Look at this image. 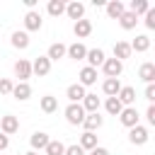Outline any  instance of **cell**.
Returning <instances> with one entry per match:
<instances>
[{"label": "cell", "instance_id": "6da1fadb", "mask_svg": "<svg viewBox=\"0 0 155 155\" xmlns=\"http://www.w3.org/2000/svg\"><path fill=\"white\" fill-rule=\"evenodd\" d=\"M65 119H68V124H73V126L82 124V119H85V109H82V104H68V109H65Z\"/></svg>", "mask_w": 155, "mask_h": 155}, {"label": "cell", "instance_id": "7a4b0ae2", "mask_svg": "<svg viewBox=\"0 0 155 155\" xmlns=\"http://www.w3.org/2000/svg\"><path fill=\"white\" fill-rule=\"evenodd\" d=\"M102 68H104V75H107V78H119L121 70H124V63L116 61V58H104Z\"/></svg>", "mask_w": 155, "mask_h": 155}, {"label": "cell", "instance_id": "3957f363", "mask_svg": "<svg viewBox=\"0 0 155 155\" xmlns=\"http://www.w3.org/2000/svg\"><path fill=\"white\" fill-rule=\"evenodd\" d=\"M85 94H87V92H85V87H82L80 82H75V85H70V87L65 90V97L70 99V104H80V102L85 99Z\"/></svg>", "mask_w": 155, "mask_h": 155}, {"label": "cell", "instance_id": "277c9868", "mask_svg": "<svg viewBox=\"0 0 155 155\" xmlns=\"http://www.w3.org/2000/svg\"><path fill=\"white\" fill-rule=\"evenodd\" d=\"M15 75L19 78V82H27V78H31V63L24 61V58H19L15 63Z\"/></svg>", "mask_w": 155, "mask_h": 155}, {"label": "cell", "instance_id": "5b68a950", "mask_svg": "<svg viewBox=\"0 0 155 155\" xmlns=\"http://www.w3.org/2000/svg\"><path fill=\"white\" fill-rule=\"evenodd\" d=\"M121 124L124 126H128V128H133V126H138V111L133 109V107H126V109H121Z\"/></svg>", "mask_w": 155, "mask_h": 155}, {"label": "cell", "instance_id": "8992f818", "mask_svg": "<svg viewBox=\"0 0 155 155\" xmlns=\"http://www.w3.org/2000/svg\"><path fill=\"white\" fill-rule=\"evenodd\" d=\"M17 128H19L17 116H2V119H0V133L10 136V133H17Z\"/></svg>", "mask_w": 155, "mask_h": 155}, {"label": "cell", "instance_id": "52a82bcc", "mask_svg": "<svg viewBox=\"0 0 155 155\" xmlns=\"http://www.w3.org/2000/svg\"><path fill=\"white\" fill-rule=\"evenodd\" d=\"M73 31H75L78 39H85V36L92 34V22H90V19H78L75 27H73Z\"/></svg>", "mask_w": 155, "mask_h": 155}, {"label": "cell", "instance_id": "ba28073f", "mask_svg": "<svg viewBox=\"0 0 155 155\" xmlns=\"http://www.w3.org/2000/svg\"><path fill=\"white\" fill-rule=\"evenodd\" d=\"M87 68H94L97 70V65H102L104 63V51L102 48H92V51H87Z\"/></svg>", "mask_w": 155, "mask_h": 155}, {"label": "cell", "instance_id": "9c48e42d", "mask_svg": "<svg viewBox=\"0 0 155 155\" xmlns=\"http://www.w3.org/2000/svg\"><path fill=\"white\" fill-rule=\"evenodd\" d=\"M48 70H51V61L46 56H39L31 63V73H36V75H48Z\"/></svg>", "mask_w": 155, "mask_h": 155}, {"label": "cell", "instance_id": "30bf717a", "mask_svg": "<svg viewBox=\"0 0 155 155\" xmlns=\"http://www.w3.org/2000/svg\"><path fill=\"white\" fill-rule=\"evenodd\" d=\"M128 140L136 143V145H143V143L148 140V128H143V126H133L131 133H128Z\"/></svg>", "mask_w": 155, "mask_h": 155}, {"label": "cell", "instance_id": "8fae6325", "mask_svg": "<svg viewBox=\"0 0 155 155\" xmlns=\"http://www.w3.org/2000/svg\"><path fill=\"white\" fill-rule=\"evenodd\" d=\"M41 22H44V19H41V15H39V12H34V10H29V12L24 15V27H27V29H31V31H34V29H41Z\"/></svg>", "mask_w": 155, "mask_h": 155}, {"label": "cell", "instance_id": "7c38bea8", "mask_svg": "<svg viewBox=\"0 0 155 155\" xmlns=\"http://www.w3.org/2000/svg\"><path fill=\"white\" fill-rule=\"evenodd\" d=\"M102 90H104V94H107V97H116V94H119V90H121L119 78H107V80H104V85H102Z\"/></svg>", "mask_w": 155, "mask_h": 155}, {"label": "cell", "instance_id": "4fadbf2b", "mask_svg": "<svg viewBox=\"0 0 155 155\" xmlns=\"http://www.w3.org/2000/svg\"><path fill=\"white\" fill-rule=\"evenodd\" d=\"M124 12H126L124 2H119V0H111V2H107V15H109L111 19H119Z\"/></svg>", "mask_w": 155, "mask_h": 155}, {"label": "cell", "instance_id": "5bb4252c", "mask_svg": "<svg viewBox=\"0 0 155 155\" xmlns=\"http://www.w3.org/2000/svg\"><path fill=\"white\" fill-rule=\"evenodd\" d=\"M65 12H68V17L70 19H82V15H85V5L82 2H70V5H65Z\"/></svg>", "mask_w": 155, "mask_h": 155}, {"label": "cell", "instance_id": "9a60e30c", "mask_svg": "<svg viewBox=\"0 0 155 155\" xmlns=\"http://www.w3.org/2000/svg\"><path fill=\"white\" fill-rule=\"evenodd\" d=\"M128 56H131V44H128V41L114 44V58H116V61H124V58H128Z\"/></svg>", "mask_w": 155, "mask_h": 155}, {"label": "cell", "instance_id": "2e32d148", "mask_svg": "<svg viewBox=\"0 0 155 155\" xmlns=\"http://www.w3.org/2000/svg\"><path fill=\"white\" fill-rule=\"evenodd\" d=\"M92 82H97V70L85 65V68L80 70V85L85 87V85H92Z\"/></svg>", "mask_w": 155, "mask_h": 155}, {"label": "cell", "instance_id": "e0dca14e", "mask_svg": "<svg viewBox=\"0 0 155 155\" xmlns=\"http://www.w3.org/2000/svg\"><path fill=\"white\" fill-rule=\"evenodd\" d=\"M116 99H119L121 104H133V102H136V90H133V87H121L119 94H116Z\"/></svg>", "mask_w": 155, "mask_h": 155}, {"label": "cell", "instance_id": "ac0fdd59", "mask_svg": "<svg viewBox=\"0 0 155 155\" xmlns=\"http://www.w3.org/2000/svg\"><path fill=\"white\" fill-rule=\"evenodd\" d=\"M82 126H85L90 133H92L94 128H99V126H102V116H99V111H94V114L85 116V119H82Z\"/></svg>", "mask_w": 155, "mask_h": 155}, {"label": "cell", "instance_id": "d6986e66", "mask_svg": "<svg viewBox=\"0 0 155 155\" xmlns=\"http://www.w3.org/2000/svg\"><path fill=\"white\" fill-rule=\"evenodd\" d=\"M65 51H68V46H63V44H51L48 46V61H58V58H63L65 56Z\"/></svg>", "mask_w": 155, "mask_h": 155}, {"label": "cell", "instance_id": "ffe728a7", "mask_svg": "<svg viewBox=\"0 0 155 155\" xmlns=\"http://www.w3.org/2000/svg\"><path fill=\"white\" fill-rule=\"evenodd\" d=\"M12 94H15V99H29L31 97V87L27 82H19V85L12 87Z\"/></svg>", "mask_w": 155, "mask_h": 155}, {"label": "cell", "instance_id": "44dd1931", "mask_svg": "<svg viewBox=\"0 0 155 155\" xmlns=\"http://www.w3.org/2000/svg\"><path fill=\"white\" fill-rule=\"evenodd\" d=\"M82 109L90 111V114H94V111L99 109V97H97V94H85V99H82Z\"/></svg>", "mask_w": 155, "mask_h": 155}, {"label": "cell", "instance_id": "7402d4cb", "mask_svg": "<svg viewBox=\"0 0 155 155\" xmlns=\"http://www.w3.org/2000/svg\"><path fill=\"white\" fill-rule=\"evenodd\" d=\"M80 148H82V150H92V148H97V136L90 133V131H85V133L80 136Z\"/></svg>", "mask_w": 155, "mask_h": 155}, {"label": "cell", "instance_id": "603a6c76", "mask_svg": "<svg viewBox=\"0 0 155 155\" xmlns=\"http://www.w3.org/2000/svg\"><path fill=\"white\" fill-rule=\"evenodd\" d=\"M70 58H75V61H82L85 56H87V48L82 46V44H73V46H68V51H65Z\"/></svg>", "mask_w": 155, "mask_h": 155}, {"label": "cell", "instance_id": "cb8c5ba5", "mask_svg": "<svg viewBox=\"0 0 155 155\" xmlns=\"http://www.w3.org/2000/svg\"><path fill=\"white\" fill-rule=\"evenodd\" d=\"M138 75L150 85V82L155 80V65H153V63H143V65H140V70H138Z\"/></svg>", "mask_w": 155, "mask_h": 155}, {"label": "cell", "instance_id": "d4e9b609", "mask_svg": "<svg viewBox=\"0 0 155 155\" xmlns=\"http://www.w3.org/2000/svg\"><path fill=\"white\" fill-rule=\"evenodd\" d=\"M56 109H58V99H56V97H51V94L41 97V111H46V114H53Z\"/></svg>", "mask_w": 155, "mask_h": 155}, {"label": "cell", "instance_id": "484cf974", "mask_svg": "<svg viewBox=\"0 0 155 155\" xmlns=\"http://www.w3.org/2000/svg\"><path fill=\"white\" fill-rule=\"evenodd\" d=\"M12 46H15V48H27V46H29L27 31H15V34H12Z\"/></svg>", "mask_w": 155, "mask_h": 155}, {"label": "cell", "instance_id": "4316f807", "mask_svg": "<svg viewBox=\"0 0 155 155\" xmlns=\"http://www.w3.org/2000/svg\"><path fill=\"white\" fill-rule=\"evenodd\" d=\"M148 48H150V39H148V36H136L133 44H131V51H140V53H143V51H148Z\"/></svg>", "mask_w": 155, "mask_h": 155}, {"label": "cell", "instance_id": "83f0119b", "mask_svg": "<svg viewBox=\"0 0 155 155\" xmlns=\"http://www.w3.org/2000/svg\"><path fill=\"white\" fill-rule=\"evenodd\" d=\"M44 150H46V155H63L65 153V145L61 140H48V145Z\"/></svg>", "mask_w": 155, "mask_h": 155}, {"label": "cell", "instance_id": "f1b7e54d", "mask_svg": "<svg viewBox=\"0 0 155 155\" xmlns=\"http://www.w3.org/2000/svg\"><path fill=\"white\" fill-rule=\"evenodd\" d=\"M148 10H150V2H148V0H133V2H131V10H128V12H133V15L138 17L140 12H148Z\"/></svg>", "mask_w": 155, "mask_h": 155}, {"label": "cell", "instance_id": "f546056e", "mask_svg": "<svg viewBox=\"0 0 155 155\" xmlns=\"http://www.w3.org/2000/svg\"><path fill=\"white\" fill-rule=\"evenodd\" d=\"M63 12H65V2H63V0H51V2H48V15L61 17Z\"/></svg>", "mask_w": 155, "mask_h": 155}, {"label": "cell", "instance_id": "4dcf8cb0", "mask_svg": "<svg viewBox=\"0 0 155 155\" xmlns=\"http://www.w3.org/2000/svg\"><path fill=\"white\" fill-rule=\"evenodd\" d=\"M119 22H121V27H124V29H133V27H136V22H138V17H136L133 12H124V15L119 17Z\"/></svg>", "mask_w": 155, "mask_h": 155}, {"label": "cell", "instance_id": "1f68e13d", "mask_svg": "<svg viewBox=\"0 0 155 155\" xmlns=\"http://www.w3.org/2000/svg\"><path fill=\"white\" fill-rule=\"evenodd\" d=\"M121 109H124V104H121L116 97H109V99H107V111H109L111 116H119V114H121Z\"/></svg>", "mask_w": 155, "mask_h": 155}, {"label": "cell", "instance_id": "d6a6232c", "mask_svg": "<svg viewBox=\"0 0 155 155\" xmlns=\"http://www.w3.org/2000/svg\"><path fill=\"white\" fill-rule=\"evenodd\" d=\"M46 145H48V136H46V133H34V136H31V148L44 150Z\"/></svg>", "mask_w": 155, "mask_h": 155}, {"label": "cell", "instance_id": "836d02e7", "mask_svg": "<svg viewBox=\"0 0 155 155\" xmlns=\"http://www.w3.org/2000/svg\"><path fill=\"white\" fill-rule=\"evenodd\" d=\"M12 82L7 80V78H0V94H12Z\"/></svg>", "mask_w": 155, "mask_h": 155}, {"label": "cell", "instance_id": "e575fe53", "mask_svg": "<svg viewBox=\"0 0 155 155\" xmlns=\"http://www.w3.org/2000/svg\"><path fill=\"white\" fill-rule=\"evenodd\" d=\"M145 27H148V29H155V10H153V7L145 12Z\"/></svg>", "mask_w": 155, "mask_h": 155}, {"label": "cell", "instance_id": "d590c367", "mask_svg": "<svg viewBox=\"0 0 155 155\" xmlns=\"http://www.w3.org/2000/svg\"><path fill=\"white\" fill-rule=\"evenodd\" d=\"M63 155H85V150H82L80 145H70V148H65Z\"/></svg>", "mask_w": 155, "mask_h": 155}, {"label": "cell", "instance_id": "8d00e7d4", "mask_svg": "<svg viewBox=\"0 0 155 155\" xmlns=\"http://www.w3.org/2000/svg\"><path fill=\"white\" fill-rule=\"evenodd\" d=\"M145 99H150V102L155 99V87H153V85H148V90H145Z\"/></svg>", "mask_w": 155, "mask_h": 155}, {"label": "cell", "instance_id": "74e56055", "mask_svg": "<svg viewBox=\"0 0 155 155\" xmlns=\"http://www.w3.org/2000/svg\"><path fill=\"white\" fill-rule=\"evenodd\" d=\"M90 155H109V150H107V148H99V145H97V148H92V153H90Z\"/></svg>", "mask_w": 155, "mask_h": 155}, {"label": "cell", "instance_id": "f35d334b", "mask_svg": "<svg viewBox=\"0 0 155 155\" xmlns=\"http://www.w3.org/2000/svg\"><path fill=\"white\" fill-rule=\"evenodd\" d=\"M7 143H10V138H7L5 133H0V150H5V148H7Z\"/></svg>", "mask_w": 155, "mask_h": 155}, {"label": "cell", "instance_id": "ab89813d", "mask_svg": "<svg viewBox=\"0 0 155 155\" xmlns=\"http://www.w3.org/2000/svg\"><path fill=\"white\" fill-rule=\"evenodd\" d=\"M148 124H155V109L153 107L148 109Z\"/></svg>", "mask_w": 155, "mask_h": 155}, {"label": "cell", "instance_id": "60d3db41", "mask_svg": "<svg viewBox=\"0 0 155 155\" xmlns=\"http://www.w3.org/2000/svg\"><path fill=\"white\" fill-rule=\"evenodd\" d=\"M27 155H36V153H34V150H31V153H27Z\"/></svg>", "mask_w": 155, "mask_h": 155}]
</instances>
